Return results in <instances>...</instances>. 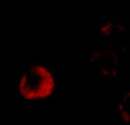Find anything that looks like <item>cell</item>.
Returning a JSON list of instances; mask_svg holds the SVG:
<instances>
[{"label":"cell","mask_w":130,"mask_h":125,"mask_svg":"<svg viewBox=\"0 0 130 125\" xmlns=\"http://www.w3.org/2000/svg\"><path fill=\"white\" fill-rule=\"evenodd\" d=\"M16 92L28 105L44 102L60 94L61 79L48 64L30 63L17 75Z\"/></svg>","instance_id":"obj_1"}]
</instances>
